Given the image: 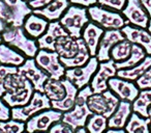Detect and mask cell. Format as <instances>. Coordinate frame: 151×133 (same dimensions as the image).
<instances>
[{"instance_id":"7c38bea8","label":"cell","mask_w":151,"mask_h":133,"mask_svg":"<svg viewBox=\"0 0 151 133\" xmlns=\"http://www.w3.org/2000/svg\"><path fill=\"white\" fill-rule=\"evenodd\" d=\"M121 14L132 25L146 29L148 27L150 17L140 0H127Z\"/></svg>"},{"instance_id":"9a60e30c","label":"cell","mask_w":151,"mask_h":133,"mask_svg":"<svg viewBox=\"0 0 151 133\" xmlns=\"http://www.w3.org/2000/svg\"><path fill=\"white\" fill-rule=\"evenodd\" d=\"M121 31L125 36L126 40L132 44H137L141 46L148 55H151V33L146 28L138 27L132 25H125L121 28Z\"/></svg>"},{"instance_id":"44dd1931","label":"cell","mask_w":151,"mask_h":133,"mask_svg":"<svg viewBox=\"0 0 151 133\" xmlns=\"http://www.w3.org/2000/svg\"><path fill=\"white\" fill-rule=\"evenodd\" d=\"M61 81L64 84L65 89H66V94H65L64 98L60 101H51V105L52 108L56 110H59L61 112H65L70 110L73 107L76 103V97L78 95V87L76 86L73 83H71L68 79L61 78Z\"/></svg>"},{"instance_id":"52a82bcc","label":"cell","mask_w":151,"mask_h":133,"mask_svg":"<svg viewBox=\"0 0 151 133\" xmlns=\"http://www.w3.org/2000/svg\"><path fill=\"white\" fill-rule=\"evenodd\" d=\"M120 99L110 89L101 94H92L87 100L88 107L93 113L101 114L109 118L117 108Z\"/></svg>"},{"instance_id":"4316f807","label":"cell","mask_w":151,"mask_h":133,"mask_svg":"<svg viewBox=\"0 0 151 133\" xmlns=\"http://www.w3.org/2000/svg\"><path fill=\"white\" fill-rule=\"evenodd\" d=\"M150 67H151V55H148V56L145 57L139 65H134L132 68L117 70L116 76L120 77V78L126 79V80H129V81H136L137 79L142 76Z\"/></svg>"},{"instance_id":"ac0fdd59","label":"cell","mask_w":151,"mask_h":133,"mask_svg":"<svg viewBox=\"0 0 151 133\" xmlns=\"http://www.w3.org/2000/svg\"><path fill=\"white\" fill-rule=\"evenodd\" d=\"M69 5H70L69 0H53L52 2L42 9H33L32 13L46 18L49 22L58 21L65 13V11L68 9Z\"/></svg>"},{"instance_id":"836d02e7","label":"cell","mask_w":151,"mask_h":133,"mask_svg":"<svg viewBox=\"0 0 151 133\" xmlns=\"http://www.w3.org/2000/svg\"><path fill=\"white\" fill-rule=\"evenodd\" d=\"M0 129L3 133H23L26 130V123L14 118L0 121Z\"/></svg>"},{"instance_id":"ffe728a7","label":"cell","mask_w":151,"mask_h":133,"mask_svg":"<svg viewBox=\"0 0 151 133\" xmlns=\"http://www.w3.org/2000/svg\"><path fill=\"white\" fill-rule=\"evenodd\" d=\"M132 113V102L120 100L119 104H118L114 113L108 118V127L109 128L123 129Z\"/></svg>"},{"instance_id":"60d3db41","label":"cell","mask_w":151,"mask_h":133,"mask_svg":"<svg viewBox=\"0 0 151 133\" xmlns=\"http://www.w3.org/2000/svg\"><path fill=\"white\" fill-rule=\"evenodd\" d=\"M52 1L53 0H30V1H28V4L32 9H38L45 7Z\"/></svg>"},{"instance_id":"6da1fadb","label":"cell","mask_w":151,"mask_h":133,"mask_svg":"<svg viewBox=\"0 0 151 133\" xmlns=\"http://www.w3.org/2000/svg\"><path fill=\"white\" fill-rule=\"evenodd\" d=\"M92 94L93 92L90 84L79 89L78 95L76 97L75 105L70 110L63 112L61 121L68 124L75 131L80 127H85L88 118L93 114L87 104V100Z\"/></svg>"},{"instance_id":"ab89813d","label":"cell","mask_w":151,"mask_h":133,"mask_svg":"<svg viewBox=\"0 0 151 133\" xmlns=\"http://www.w3.org/2000/svg\"><path fill=\"white\" fill-rule=\"evenodd\" d=\"M12 108L0 98V121H7L11 118Z\"/></svg>"},{"instance_id":"3957f363","label":"cell","mask_w":151,"mask_h":133,"mask_svg":"<svg viewBox=\"0 0 151 133\" xmlns=\"http://www.w3.org/2000/svg\"><path fill=\"white\" fill-rule=\"evenodd\" d=\"M61 25L73 39H79L82 36V31L87 23L90 22L87 7L80 5H69L62 17L59 19Z\"/></svg>"},{"instance_id":"4dcf8cb0","label":"cell","mask_w":151,"mask_h":133,"mask_svg":"<svg viewBox=\"0 0 151 133\" xmlns=\"http://www.w3.org/2000/svg\"><path fill=\"white\" fill-rule=\"evenodd\" d=\"M132 112H136L144 118H148V108L151 105V89L140 91L136 100L132 102Z\"/></svg>"},{"instance_id":"7a4b0ae2","label":"cell","mask_w":151,"mask_h":133,"mask_svg":"<svg viewBox=\"0 0 151 133\" xmlns=\"http://www.w3.org/2000/svg\"><path fill=\"white\" fill-rule=\"evenodd\" d=\"M1 36L5 44L17 49L28 58H34L40 49L36 40L26 33L23 26H7Z\"/></svg>"},{"instance_id":"e575fe53","label":"cell","mask_w":151,"mask_h":133,"mask_svg":"<svg viewBox=\"0 0 151 133\" xmlns=\"http://www.w3.org/2000/svg\"><path fill=\"white\" fill-rule=\"evenodd\" d=\"M17 72H18V67H16V65H0V98H2V96L6 92L4 86L5 78L9 74H13V73H17Z\"/></svg>"},{"instance_id":"ee69618b","label":"cell","mask_w":151,"mask_h":133,"mask_svg":"<svg viewBox=\"0 0 151 133\" xmlns=\"http://www.w3.org/2000/svg\"><path fill=\"white\" fill-rule=\"evenodd\" d=\"M104 133H126L125 129H116V128H109Z\"/></svg>"},{"instance_id":"277c9868","label":"cell","mask_w":151,"mask_h":133,"mask_svg":"<svg viewBox=\"0 0 151 133\" xmlns=\"http://www.w3.org/2000/svg\"><path fill=\"white\" fill-rule=\"evenodd\" d=\"M87 12L91 21L104 29H121L129 24V22L119 12L106 9L101 5H91L87 7Z\"/></svg>"},{"instance_id":"f907efd6","label":"cell","mask_w":151,"mask_h":133,"mask_svg":"<svg viewBox=\"0 0 151 133\" xmlns=\"http://www.w3.org/2000/svg\"><path fill=\"white\" fill-rule=\"evenodd\" d=\"M34 133H48V132H34Z\"/></svg>"},{"instance_id":"f6af8a7d","label":"cell","mask_w":151,"mask_h":133,"mask_svg":"<svg viewBox=\"0 0 151 133\" xmlns=\"http://www.w3.org/2000/svg\"><path fill=\"white\" fill-rule=\"evenodd\" d=\"M7 26H9L7 23H5L3 20L0 19V33H2L3 31H4L5 29L7 28Z\"/></svg>"},{"instance_id":"9c48e42d","label":"cell","mask_w":151,"mask_h":133,"mask_svg":"<svg viewBox=\"0 0 151 133\" xmlns=\"http://www.w3.org/2000/svg\"><path fill=\"white\" fill-rule=\"evenodd\" d=\"M63 112L54 108H49L32 116L26 121V131L28 133L48 132L54 123L61 121Z\"/></svg>"},{"instance_id":"ba28073f","label":"cell","mask_w":151,"mask_h":133,"mask_svg":"<svg viewBox=\"0 0 151 133\" xmlns=\"http://www.w3.org/2000/svg\"><path fill=\"white\" fill-rule=\"evenodd\" d=\"M99 61L96 56H91L84 65L66 69L64 77L68 79L71 83H73L78 87V89H81L86 85L90 84L93 75L99 69Z\"/></svg>"},{"instance_id":"83f0119b","label":"cell","mask_w":151,"mask_h":133,"mask_svg":"<svg viewBox=\"0 0 151 133\" xmlns=\"http://www.w3.org/2000/svg\"><path fill=\"white\" fill-rule=\"evenodd\" d=\"M150 118L141 116L140 114L132 112L126 123V133H151L150 131Z\"/></svg>"},{"instance_id":"2e32d148","label":"cell","mask_w":151,"mask_h":133,"mask_svg":"<svg viewBox=\"0 0 151 133\" xmlns=\"http://www.w3.org/2000/svg\"><path fill=\"white\" fill-rule=\"evenodd\" d=\"M67 33L68 32L61 25L59 20L58 21L49 22L46 32L36 40L38 48L45 49V50L55 51V44H56V41L58 40V38Z\"/></svg>"},{"instance_id":"f546056e","label":"cell","mask_w":151,"mask_h":133,"mask_svg":"<svg viewBox=\"0 0 151 133\" xmlns=\"http://www.w3.org/2000/svg\"><path fill=\"white\" fill-rule=\"evenodd\" d=\"M146 51L142 48L141 46L137 44H132V52L128 58H126L123 61H119V63H115V67L117 70H121V69H128L132 68L134 65H139L143 59L146 57Z\"/></svg>"},{"instance_id":"5b68a950","label":"cell","mask_w":151,"mask_h":133,"mask_svg":"<svg viewBox=\"0 0 151 133\" xmlns=\"http://www.w3.org/2000/svg\"><path fill=\"white\" fill-rule=\"evenodd\" d=\"M49 108H52V105L51 100L47 97L46 94L34 91L31 99L26 105L12 108L11 118L26 123V121L29 120L32 116Z\"/></svg>"},{"instance_id":"d6986e66","label":"cell","mask_w":151,"mask_h":133,"mask_svg":"<svg viewBox=\"0 0 151 133\" xmlns=\"http://www.w3.org/2000/svg\"><path fill=\"white\" fill-rule=\"evenodd\" d=\"M105 30L103 27L99 25L95 24L94 22H89L87 25L84 27L82 31V36L81 38L84 40L86 43L87 47H88L89 53L91 56H95L97 52V47L99 44V40H101V36L104 34Z\"/></svg>"},{"instance_id":"74e56055","label":"cell","mask_w":151,"mask_h":133,"mask_svg":"<svg viewBox=\"0 0 151 133\" xmlns=\"http://www.w3.org/2000/svg\"><path fill=\"white\" fill-rule=\"evenodd\" d=\"M48 133H75V130L68 124L62 121H58L51 126Z\"/></svg>"},{"instance_id":"5bb4252c","label":"cell","mask_w":151,"mask_h":133,"mask_svg":"<svg viewBox=\"0 0 151 133\" xmlns=\"http://www.w3.org/2000/svg\"><path fill=\"white\" fill-rule=\"evenodd\" d=\"M122 40H125V36L121 31V29H106L99 40L97 52L95 55L99 63L109 60L111 58L110 57L111 49Z\"/></svg>"},{"instance_id":"1f68e13d","label":"cell","mask_w":151,"mask_h":133,"mask_svg":"<svg viewBox=\"0 0 151 133\" xmlns=\"http://www.w3.org/2000/svg\"><path fill=\"white\" fill-rule=\"evenodd\" d=\"M132 44L128 40H122L118 42L113 48L111 49L110 52V57L113 59L115 63L123 61L130 55L132 52Z\"/></svg>"},{"instance_id":"d6a6232c","label":"cell","mask_w":151,"mask_h":133,"mask_svg":"<svg viewBox=\"0 0 151 133\" xmlns=\"http://www.w3.org/2000/svg\"><path fill=\"white\" fill-rule=\"evenodd\" d=\"M85 128L88 133H104L108 128V118L101 114L93 113L88 118Z\"/></svg>"},{"instance_id":"d590c367","label":"cell","mask_w":151,"mask_h":133,"mask_svg":"<svg viewBox=\"0 0 151 133\" xmlns=\"http://www.w3.org/2000/svg\"><path fill=\"white\" fill-rule=\"evenodd\" d=\"M126 1L127 0H97V3L99 5L106 7V9L121 12L125 7Z\"/></svg>"},{"instance_id":"cb8c5ba5","label":"cell","mask_w":151,"mask_h":133,"mask_svg":"<svg viewBox=\"0 0 151 133\" xmlns=\"http://www.w3.org/2000/svg\"><path fill=\"white\" fill-rule=\"evenodd\" d=\"M55 51L60 57L70 58L75 56L79 51L78 39H73L68 33L61 36L58 38L55 44Z\"/></svg>"},{"instance_id":"f35d334b","label":"cell","mask_w":151,"mask_h":133,"mask_svg":"<svg viewBox=\"0 0 151 133\" xmlns=\"http://www.w3.org/2000/svg\"><path fill=\"white\" fill-rule=\"evenodd\" d=\"M136 84H137V86L140 89V91L151 89V67L142 75V76L137 79Z\"/></svg>"},{"instance_id":"7dc6e473","label":"cell","mask_w":151,"mask_h":133,"mask_svg":"<svg viewBox=\"0 0 151 133\" xmlns=\"http://www.w3.org/2000/svg\"><path fill=\"white\" fill-rule=\"evenodd\" d=\"M148 118H150V121H151V105L149 106V108H148ZM150 131H151V123H150Z\"/></svg>"},{"instance_id":"d4e9b609","label":"cell","mask_w":151,"mask_h":133,"mask_svg":"<svg viewBox=\"0 0 151 133\" xmlns=\"http://www.w3.org/2000/svg\"><path fill=\"white\" fill-rule=\"evenodd\" d=\"M25 55L4 42L0 43V65L20 67L26 60Z\"/></svg>"},{"instance_id":"e0dca14e","label":"cell","mask_w":151,"mask_h":133,"mask_svg":"<svg viewBox=\"0 0 151 133\" xmlns=\"http://www.w3.org/2000/svg\"><path fill=\"white\" fill-rule=\"evenodd\" d=\"M34 93V87L30 81L26 83L23 87L16 89L14 92H6L2 96V99L11 108L24 106L30 101Z\"/></svg>"},{"instance_id":"681fc988","label":"cell","mask_w":151,"mask_h":133,"mask_svg":"<svg viewBox=\"0 0 151 133\" xmlns=\"http://www.w3.org/2000/svg\"><path fill=\"white\" fill-rule=\"evenodd\" d=\"M3 40H2V36H1V33H0V43H2Z\"/></svg>"},{"instance_id":"4fadbf2b","label":"cell","mask_w":151,"mask_h":133,"mask_svg":"<svg viewBox=\"0 0 151 133\" xmlns=\"http://www.w3.org/2000/svg\"><path fill=\"white\" fill-rule=\"evenodd\" d=\"M109 89L112 91L120 100L134 102L140 93V89L134 81L126 80L118 76H114L108 81Z\"/></svg>"},{"instance_id":"603a6c76","label":"cell","mask_w":151,"mask_h":133,"mask_svg":"<svg viewBox=\"0 0 151 133\" xmlns=\"http://www.w3.org/2000/svg\"><path fill=\"white\" fill-rule=\"evenodd\" d=\"M11 9L14 18L13 26H23L26 18L32 14L33 9L26 0H3Z\"/></svg>"},{"instance_id":"8d00e7d4","label":"cell","mask_w":151,"mask_h":133,"mask_svg":"<svg viewBox=\"0 0 151 133\" xmlns=\"http://www.w3.org/2000/svg\"><path fill=\"white\" fill-rule=\"evenodd\" d=\"M0 19L3 20L5 23H7L9 26H13L14 24V18L9 5L3 1L0 0Z\"/></svg>"},{"instance_id":"8992f818","label":"cell","mask_w":151,"mask_h":133,"mask_svg":"<svg viewBox=\"0 0 151 133\" xmlns=\"http://www.w3.org/2000/svg\"><path fill=\"white\" fill-rule=\"evenodd\" d=\"M34 60L36 65L49 75L50 78L59 80L64 77L66 68L60 61V56L56 51L38 49Z\"/></svg>"},{"instance_id":"7bdbcfd3","label":"cell","mask_w":151,"mask_h":133,"mask_svg":"<svg viewBox=\"0 0 151 133\" xmlns=\"http://www.w3.org/2000/svg\"><path fill=\"white\" fill-rule=\"evenodd\" d=\"M140 1L143 4V7H145V9L147 11L149 17L151 18V0H140Z\"/></svg>"},{"instance_id":"b9f144b4","label":"cell","mask_w":151,"mask_h":133,"mask_svg":"<svg viewBox=\"0 0 151 133\" xmlns=\"http://www.w3.org/2000/svg\"><path fill=\"white\" fill-rule=\"evenodd\" d=\"M71 4L80 5V7H89L91 5H94L97 3V0H69Z\"/></svg>"},{"instance_id":"bcb514c9","label":"cell","mask_w":151,"mask_h":133,"mask_svg":"<svg viewBox=\"0 0 151 133\" xmlns=\"http://www.w3.org/2000/svg\"><path fill=\"white\" fill-rule=\"evenodd\" d=\"M75 133H88V132H87L85 127H80V128H78L75 131Z\"/></svg>"},{"instance_id":"7402d4cb","label":"cell","mask_w":151,"mask_h":133,"mask_svg":"<svg viewBox=\"0 0 151 133\" xmlns=\"http://www.w3.org/2000/svg\"><path fill=\"white\" fill-rule=\"evenodd\" d=\"M48 25H49V21L46 18L32 13L26 18L25 22L23 24V27L25 29L26 33L30 38L37 40L40 36H42L46 32Z\"/></svg>"},{"instance_id":"816d5d0a","label":"cell","mask_w":151,"mask_h":133,"mask_svg":"<svg viewBox=\"0 0 151 133\" xmlns=\"http://www.w3.org/2000/svg\"><path fill=\"white\" fill-rule=\"evenodd\" d=\"M23 133H28V132H27V131H25V132H23Z\"/></svg>"},{"instance_id":"c3c4849f","label":"cell","mask_w":151,"mask_h":133,"mask_svg":"<svg viewBox=\"0 0 151 133\" xmlns=\"http://www.w3.org/2000/svg\"><path fill=\"white\" fill-rule=\"evenodd\" d=\"M147 29L150 31V33H151V18H150V20H149V23H148V27H147Z\"/></svg>"},{"instance_id":"f1b7e54d","label":"cell","mask_w":151,"mask_h":133,"mask_svg":"<svg viewBox=\"0 0 151 133\" xmlns=\"http://www.w3.org/2000/svg\"><path fill=\"white\" fill-rule=\"evenodd\" d=\"M44 93L51 101H60L64 98L66 89L61 79L58 80V79L49 78L44 85Z\"/></svg>"},{"instance_id":"30bf717a","label":"cell","mask_w":151,"mask_h":133,"mask_svg":"<svg viewBox=\"0 0 151 133\" xmlns=\"http://www.w3.org/2000/svg\"><path fill=\"white\" fill-rule=\"evenodd\" d=\"M116 74H117V69L113 59L110 58L109 60L101 61L99 65V69L90 81V86L92 89L93 94H101L109 89L108 81L110 78L116 76Z\"/></svg>"},{"instance_id":"f5cc1de1","label":"cell","mask_w":151,"mask_h":133,"mask_svg":"<svg viewBox=\"0 0 151 133\" xmlns=\"http://www.w3.org/2000/svg\"><path fill=\"white\" fill-rule=\"evenodd\" d=\"M26 1H27V2H28V1H30V0H26Z\"/></svg>"},{"instance_id":"8fae6325","label":"cell","mask_w":151,"mask_h":133,"mask_svg":"<svg viewBox=\"0 0 151 133\" xmlns=\"http://www.w3.org/2000/svg\"><path fill=\"white\" fill-rule=\"evenodd\" d=\"M18 71L32 83L34 91L44 93V85L50 77L36 65L34 58H26L23 65L18 67Z\"/></svg>"},{"instance_id":"484cf974","label":"cell","mask_w":151,"mask_h":133,"mask_svg":"<svg viewBox=\"0 0 151 133\" xmlns=\"http://www.w3.org/2000/svg\"><path fill=\"white\" fill-rule=\"evenodd\" d=\"M78 43H79V51L77 52V54H76L75 56L70 57V58L60 57V61L62 63V65H64L66 69L84 65L91 57L90 53H89V50H88V47H87L86 43L84 42V40H83L82 38H79Z\"/></svg>"}]
</instances>
